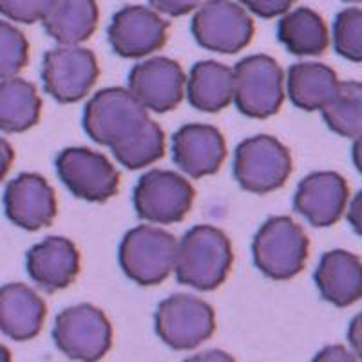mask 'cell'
<instances>
[{
	"label": "cell",
	"instance_id": "cell-1",
	"mask_svg": "<svg viewBox=\"0 0 362 362\" xmlns=\"http://www.w3.org/2000/svg\"><path fill=\"white\" fill-rule=\"evenodd\" d=\"M234 252L228 235L212 225L192 226L177 241L176 277L199 292L219 288L230 274Z\"/></svg>",
	"mask_w": 362,
	"mask_h": 362
},
{
	"label": "cell",
	"instance_id": "cell-2",
	"mask_svg": "<svg viewBox=\"0 0 362 362\" xmlns=\"http://www.w3.org/2000/svg\"><path fill=\"white\" fill-rule=\"evenodd\" d=\"M310 239L288 216H276L261 225L252 243L257 270L274 281L293 279L308 261Z\"/></svg>",
	"mask_w": 362,
	"mask_h": 362
},
{
	"label": "cell",
	"instance_id": "cell-3",
	"mask_svg": "<svg viewBox=\"0 0 362 362\" xmlns=\"http://www.w3.org/2000/svg\"><path fill=\"white\" fill-rule=\"evenodd\" d=\"M177 239L156 225L131 228L119 243L118 259L125 276L141 286L163 283L174 272Z\"/></svg>",
	"mask_w": 362,
	"mask_h": 362
},
{
	"label": "cell",
	"instance_id": "cell-4",
	"mask_svg": "<svg viewBox=\"0 0 362 362\" xmlns=\"http://www.w3.org/2000/svg\"><path fill=\"white\" fill-rule=\"evenodd\" d=\"M286 96L283 67L268 54H250L234 67V103L248 118L277 115Z\"/></svg>",
	"mask_w": 362,
	"mask_h": 362
},
{
	"label": "cell",
	"instance_id": "cell-5",
	"mask_svg": "<svg viewBox=\"0 0 362 362\" xmlns=\"http://www.w3.org/2000/svg\"><path fill=\"white\" fill-rule=\"evenodd\" d=\"M151 118L147 109L125 87L98 90L83 109V129L89 138L112 148L127 140Z\"/></svg>",
	"mask_w": 362,
	"mask_h": 362
},
{
	"label": "cell",
	"instance_id": "cell-6",
	"mask_svg": "<svg viewBox=\"0 0 362 362\" xmlns=\"http://www.w3.org/2000/svg\"><path fill=\"white\" fill-rule=\"evenodd\" d=\"M292 174V154L277 138L257 134L238 145L234 177L239 187L254 194L281 189Z\"/></svg>",
	"mask_w": 362,
	"mask_h": 362
},
{
	"label": "cell",
	"instance_id": "cell-7",
	"mask_svg": "<svg viewBox=\"0 0 362 362\" xmlns=\"http://www.w3.org/2000/svg\"><path fill=\"white\" fill-rule=\"evenodd\" d=\"M53 341L66 357L98 362L112 346V326L107 315L93 305H74L54 319Z\"/></svg>",
	"mask_w": 362,
	"mask_h": 362
},
{
	"label": "cell",
	"instance_id": "cell-8",
	"mask_svg": "<svg viewBox=\"0 0 362 362\" xmlns=\"http://www.w3.org/2000/svg\"><path fill=\"white\" fill-rule=\"evenodd\" d=\"M154 328L158 337L173 350H194L214 335L216 312L199 297L174 293L158 305Z\"/></svg>",
	"mask_w": 362,
	"mask_h": 362
},
{
	"label": "cell",
	"instance_id": "cell-9",
	"mask_svg": "<svg viewBox=\"0 0 362 362\" xmlns=\"http://www.w3.org/2000/svg\"><path fill=\"white\" fill-rule=\"evenodd\" d=\"M196 190L185 176L174 170L154 169L140 177L132 203L136 214L148 225H174L187 218Z\"/></svg>",
	"mask_w": 362,
	"mask_h": 362
},
{
	"label": "cell",
	"instance_id": "cell-10",
	"mask_svg": "<svg viewBox=\"0 0 362 362\" xmlns=\"http://www.w3.org/2000/svg\"><path fill=\"white\" fill-rule=\"evenodd\" d=\"M190 31L205 49L234 54L250 45L255 25L250 13L238 2L206 0L194 13Z\"/></svg>",
	"mask_w": 362,
	"mask_h": 362
},
{
	"label": "cell",
	"instance_id": "cell-11",
	"mask_svg": "<svg viewBox=\"0 0 362 362\" xmlns=\"http://www.w3.org/2000/svg\"><path fill=\"white\" fill-rule=\"evenodd\" d=\"M100 76L95 53L82 45H58L42 60V83L58 103H76L89 95Z\"/></svg>",
	"mask_w": 362,
	"mask_h": 362
},
{
	"label": "cell",
	"instance_id": "cell-12",
	"mask_svg": "<svg viewBox=\"0 0 362 362\" xmlns=\"http://www.w3.org/2000/svg\"><path fill=\"white\" fill-rule=\"evenodd\" d=\"M54 167L60 181L76 198L103 203L118 192L119 173L105 154L93 148H64L57 156Z\"/></svg>",
	"mask_w": 362,
	"mask_h": 362
},
{
	"label": "cell",
	"instance_id": "cell-13",
	"mask_svg": "<svg viewBox=\"0 0 362 362\" xmlns=\"http://www.w3.org/2000/svg\"><path fill=\"white\" fill-rule=\"evenodd\" d=\"M127 89L147 111L169 112L187 96V76L173 58L153 57L132 67Z\"/></svg>",
	"mask_w": 362,
	"mask_h": 362
},
{
	"label": "cell",
	"instance_id": "cell-14",
	"mask_svg": "<svg viewBox=\"0 0 362 362\" xmlns=\"http://www.w3.org/2000/svg\"><path fill=\"white\" fill-rule=\"evenodd\" d=\"M109 44L122 58H144L169 40V22L145 6H125L109 24Z\"/></svg>",
	"mask_w": 362,
	"mask_h": 362
},
{
	"label": "cell",
	"instance_id": "cell-15",
	"mask_svg": "<svg viewBox=\"0 0 362 362\" xmlns=\"http://www.w3.org/2000/svg\"><path fill=\"white\" fill-rule=\"evenodd\" d=\"M4 210L9 221L18 228L28 232L40 230L57 218L58 203L54 189L40 174H21L6 187Z\"/></svg>",
	"mask_w": 362,
	"mask_h": 362
},
{
	"label": "cell",
	"instance_id": "cell-16",
	"mask_svg": "<svg viewBox=\"0 0 362 362\" xmlns=\"http://www.w3.org/2000/svg\"><path fill=\"white\" fill-rule=\"evenodd\" d=\"M350 198L344 177L332 170H319L303 177L293 196V206L310 225L322 228L342 218Z\"/></svg>",
	"mask_w": 362,
	"mask_h": 362
},
{
	"label": "cell",
	"instance_id": "cell-17",
	"mask_svg": "<svg viewBox=\"0 0 362 362\" xmlns=\"http://www.w3.org/2000/svg\"><path fill=\"white\" fill-rule=\"evenodd\" d=\"M173 158L187 176H212L226 160V141L212 125L187 124L173 136Z\"/></svg>",
	"mask_w": 362,
	"mask_h": 362
},
{
	"label": "cell",
	"instance_id": "cell-18",
	"mask_svg": "<svg viewBox=\"0 0 362 362\" xmlns=\"http://www.w3.org/2000/svg\"><path fill=\"white\" fill-rule=\"evenodd\" d=\"M80 252L71 239L51 235L29 248L25 268L44 292H58L74 283L80 274Z\"/></svg>",
	"mask_w": 362,
	"mask_h": 362
},
{
	"label": "cell",
	"instance_id": "cell-19",
	"mask_svg": "<svg viewBox=\"0 0 362 362\" xmlns=\"http://www.w3.org/2000/svg\"><path fill=\"white\" fill-rule=\"evenodd\" d=\"M47 308L31 286L8 283L0 288V332L13 341L37 337L44 328Z\"/></svg>",
	"mask_w": 362,
	"mask_h": 362
},
{
	"label": "cell",
	"instance_id": "cell-20",
	"mask_svg": "<svg viewBox=\"0 0 362 362\" xmlns=\"http://www.w3.org/2000/svg\"><path fill=\"white\" fill-rule=\"evenodd\" d=\"M317 288L322 299L339 308H348L362 299V261L348 250H329L315 270Z\"/></svg>",
	"mask_w": 362,
	"mask_h": 362
},
{
	"label": "cell",
	"instance_id": "cell-21",
	"mask_svg": "<svg viewBox=\"0 0 362 362\" xmlns=\"http://www.w3.org/2000/svg\"><path fill=\"white\" fill-rule=\"evenodd\" d=\"M98 21L96 0H53L42 24L60 45H80L95 35Z\"/></svg>",
	"mask_w": 362,
	"mask_h": 362
},
{
	"label": "cell",
	"instance_id": "cell-22",
	"mask_svg": "<svg viewBox=\"0 0 362 362\" xmlns=\"http://www.w3.org/2000/svg\"><path fill=\"white\" fill-rule=\"evenodd\" d=\"M341 80L326 64L300 62L286 74V95L300 111H322L337 93Z\"/></svg>",
	"mask_w": 362,
	"mask_h": 362
},
{
	"label": "cell",
	"instance_id": "cell-23",
	"mask_svg": "<svg viewBox=\"0 0 362 362\" xmlns=\"http://www.w3.org/2000/svg\"><path fill=\"white\" fill-rule=\"evenodd\" d=\"M187 98L202 112H219L234 102V69L216 60H202L190 69Z\"/></svg>",
	"mask_w": 362,
	"mask_h": 362
},
{
	"label": "cell",
	"instance_id": "cell-24",
	"mask_svg": "<svg viewBox=\"0 0 362 362\" xmlns=\"http://www.w3.org/2000/svg\"><path fill=\"white\" fill-rule=\"evenodd\" d=\"M277 38L286 51L297 57H319L329 45L325 18L310 8H297L281 17Z\"/></svg>",
	"mask_w": 362,
	"mask_h": 362
},
{
	"label": "cell",
	"instance_id": "cell-25",
	"mask_svg": "<svg viewBox=\"0 0 362 362\" xmlns=\"http://www.w3.org/2000/svg\"><path fill=\"white\" fill-rule=\"evenodd\" d=\"M42 115V98L35 83L24 78L0 80V131L17 134L33 129Z\"/></svg>",
	"mask_w": 362,
	"mask_h": 362
},
{
	"label": "cell",
	"instance_id": "cell-26",
	"mask_svg": "<svg viewBox=\"0 0 362 362\" xmlns=\"http://www.w3.org/2000/svg\"><path fill=\"white\" fill-rule=\"evenodd\" d=\"M165 151H167V140L163 129L151 118L134 134L129 136L127 140L111 148L118 163L129 170L151 167L165 156Z\"/></svg>",
	"mask_w": 362,
	"mask_h": 362
},
{
	"label": "cell",
	"instance_id": "cell-27",
	"mask_svg": "<svg viewBox=\"0 0 362 362\" xmlns=\"http://www.w3.org/2000/svg\"><path fill=\"white\" fill-rule=\"evenodd\" d=\"M321 112L335 134L358 138L362 134V82H341L334 100Z\"/></svg>",
	"mask_w": 362,
	"mask_h": 362
},
{
	"label": "cell",
	"instance_id": "cell-28",
	"mask_svg": "<svg viewBox=\"0 0 362 362\" xmlns=\"http://www.w3.org/2000/svg\"><path fill=\"white\" fill-rule=\"evenodd\" d=\"M29 62V42L21 29L0 21V80L18 76Z\"/></svg>",
	"mask_w": 362,
	"mask_h": 362
},
{
	"label": "cell",
	"instance_id": "cell-29",
	"mask_svg": "<svg viewBox=\"0 0 362 362\" xmlns=\"http://www.w3.org/2000/svg\"><path fill=\"white\" fill-rule=\"evenodd\" d=\"M335 51L350 62H362V9L346 8L334 22Z\"/></svg>",
	"mask_w": 362,
	"mask_h": 362
},
{
	"label": "cell",
	"instance_id": "cell-30",
	"mask_svg": "<svg viewBox=\"0 0 362 362\" xmlns=\"http://www.w3.org/2000/svg\"><path fill=\"white\" fill-rule=\"evenodd\" d=\"M53 0H0V15L17 24L42 22Z\"/></svg>",
	"mask_w": 362,
	"mask_h": 362
},
{
	"label": "cell",
	"instance_id": "cell-31",
	"mask_svg": "<svg viewBox=\"0 0 362 362\" xmlns=\"http://www.w3.org/2000/svg\"><path fill=\"white\" fill-rule=\"evenodd\" d=\"M239 2L248 13H254L255 17L276 18L284 17L297 0H239Z\"/></svg>",
	"mask_w": 362,
	"mask_h": 362
},
{
	"label": "cell",
	"instance_id": "cell-32",
	"mask_svg": "<svg viewBox=\"0 0 362 362\" xmlns=\"http://www.w3.org/2000/svg\"><path fill=\"white\" fill-rule=\"evenodd\" d=\"M151 8L167 17H183L202 6V0H148Z\"/></svg>",
	"mask_w": 362,
	"mask_h": 362
},
{
	"label": "cell",
	"instance_id": "cell-33",
	"mask_svg": "<svg viewBox=\"0 0 362 362\" xmlns=\"http://www.w3.org/2000/svg\"><path fill=\"white\" fill-rule=\"evenodd\" d=\"M312 362H358V358L342 344H332L322 348Z\"/></svg>",
	"mask_w": 362,
	"mask_h": 362
},
{
	"label": "cell",
	"instance_id": "cell-34",
	"mask_svg": "<svg viewBox=\"0 0 362 362\" xmlns=\"http://www.w3.org/2000/svg\"><path fill=\"white\" fill-rule=\"evenodd\" d=\"M348 341L355 357L362 362V312L355 315L348 328Z\"/></svg>",
	"mask_w": 362,
	"mask_h": 362
},
{
	"label": "cell",
	"instance_id": "cell-35",
	"mask_svg": "<svg viewBox=\"0 0 362 362\" xmlns=\"http://www.w3.org/2000/svg\"><path fill=\"white\" fill-rule=\"evenodd\" d=\"M348 221H350L355 234L362 238V190L355 194V198L351 199L350 209H348Z\"/></svg>",
	"mask_w": 362,
	"mask_h": 362
},
{
	"label": "cell",
	"instance_id": "cell-36",
	"mask_svg": "<svg viewBox=\"0 0 362 362\" xmlns=\"http://www.w3.org/2000/svg\"><path fill=\"white\" fill-rule=\"evenodd\" d=\"M13 161H15V151H13L11 144L4 138H0V181H4V177L8 176Z\"/></svg>",
	"mask_w": 362,
	"mask_h": 362
},
{
	"label": "cell",
	"instance_id": "cell-37",
	"mask_svg": "<svg viewBox=\"0 0 362 362\" xmlns=\"http://www.w3.org/2000/svg\"><path fill=\"white\" fill-rule=\"evenodd\" d=\"M183 362H238L230 354L223 350H209L185 358Z\"/></svg>",
	"mask_w": 362,
	"mask_h": 362
},
{
	"label": "cell",
	"instance_id": "cell-38",
	"mask_svg": "<svg viewBox=\"0 0 362 362\" xmlns=\"http://www.w3.org/2000/svg\"><path fill=\"white\" fill-rule=\"evenodd\" d=\"M351 160H354L358 173L362 174V134L358 138H355L354 148H351Z\"/></svg>",
	"mask_w": 362,
	"mask_h": 362
},
{
	"label": "cell",
	"instance_id": "cell-39",
	"mask_svg": "<svg viewBox=\"0 0 362 362\" xmlns=\"http://www.w3.org/2000/svg\"><path fill=\"white\" fill-rule=\"evenodd\" d=\"M0 362H11V354L2 342H0Z\"/></svg>",
	"mask_w": 362,
	"mask_h": 362
},
{
	"label": "cell",
	"instance_id": "cell-40",
	"mask_svg": "<svg viewBox=\"0 0 362 362\" xmlns=\"http://www.w3.org/2000/svg\"><path fill=\"white\" fill-rule=\"evenodd\" d=\"M344 2H362V0H344Z\"/></svg>",
	"mask_w": 362,
	"mask_h": 362
}]
</instances>
